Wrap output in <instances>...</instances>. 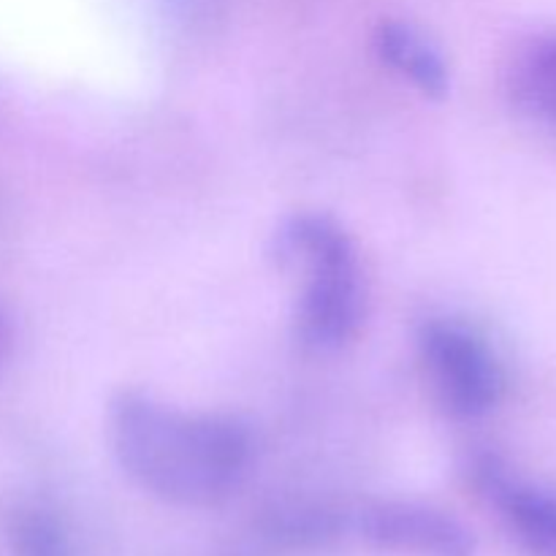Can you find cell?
I'll return each instance as SVG.
<instances>
[{
    "label": "cell",
    "instance_id": "cell-5",
    "mask_svg": "<svg viewBox=\"0 0 556 556\" xmlns=\"http://www.w3.org/2000/svg\"><path fill=\"white\" fill-rule=\"evenodd\" d=\"M358 532L383 552L410 556H476L462 521L421 503H378L358 516Z\"/></svg>",
    "mask_w": 556,
    "mask_h": 556
},
{
    "label": "cell",
    "instance_id": "cell-2",
    "mask_svg": "<svg viewBox=\"0 0 556 556\" xmlns=\"http://www.w3.org/2000/svg\"><path fill=\"white\" fill-rule=\"evenodd\" d=\"M271 258L302 275L293 315L296 340L307 351H340L364 324V277L353 239L326 215H293L271 239Z\"/></svg>",
    "mask_w": 556,
    "mask_h": 556
},
{
    "label": "cell",
    "instance_id": "cell-1",
    "mask_svg": "<svg viewBox=\"0 0 556 556\" xmlns=\"http://www.w3.org/2000/svg\"><path fill=\"white\" fill-rule=\"evenodd\" d=\"M109 443L125 476L152 497L185 508L226 500L253 456L248 427L217 413H185L139 391L109 407Z\"/></svg>",
    "mask_w": 556,
    "mask_h": 556
},
{
    "label": "cell",
    "instance_id": "cell-6",
    "mask_svg": "<svg viewBox=\"0 0 556 556\" xmlns=\"http://www.w3.org/2000/svg\"><path fill=\"white\" fill-rule=\"evenodd\" d=\"M375 47L391 68L400 71L427 96H440L448 87V68H445L440 52L410 25L383 22L375 36Z\"/></svg>",
    "mask_w": 556,
    "mask_h": 556
},
{
    "label": "cell",
    "instance_id": "cell-3",
    "mask_svg": "<svg viewBox=\"0 0 556 556\" xmlns=\"http://www.w3.org/2000/svg\"><path fill=\"white\" fill-rule=\"evenodd\" d=\"M418 353L434 400L448 416L478 418L503 396V364L470 326L451 318L427 320L418 331Z\"/></svg>",
    "mask_w": 556,
    "mask_h": 556
},
{
    "label": "cell",
    "instance_id": "cell-9",
    "mask_svg": "<svg viewBox=\"0 0 556 556\" xmlns=\"http://www.w3.org/2000/svg\"><path fill=\"white\" fill-rule=\"evenodd\" d=\"M11 342H14V334H11V320L9 315L3 313V307H0V369H3V364L9 362Z\"/></svg>",
    "mask_w": 556,
    "mask_h": 556
},
{
    "label": "cell",
    "instance_id": "cell-4",
    "mask_svg": "<svg viewBox=\"0 0 556 556\" xmlns=\"http://www.w3.org/2000/svg\"><path fill=\"white\" fill-rule=\"evenodd\" d=\"M470 481L521 552L556 556V492L525 481L494 454L472 459Z\"/></svg>",
    "mask_w": 556,
    "mask_h": 556
},
{
    "label": "cell",
    "instance_id": "cell-8",
    "mask_svg": "<svg viewBox=\"0 0 556 556\" xmlns=\"http://www.w3.org/2000/svg\"><path fill=\"white\" fill-rule=\"evenodd\" d=\"M9 541L14 556H76L63 521L54 510L41 505L14 510L9 521Z\"/></svg>",
    "mask_w": 556,
    "mask_h": 556
},
{
    "label": "cell",
    "instance_id": "cell-7",
    "mask_svg": "<svg viewBox=\"0 0 556 556\" xmlns=\"http://www.w3.org/2000/svg\"><path fill=\"white\" fill-rule=\"evenodd\" d=\"M508 90L519 112L543 125H556V36L530 43L514 60Z\"/></svg>",
    "mask_w": 556,
    "mask_h": 556
}]
</instances>
